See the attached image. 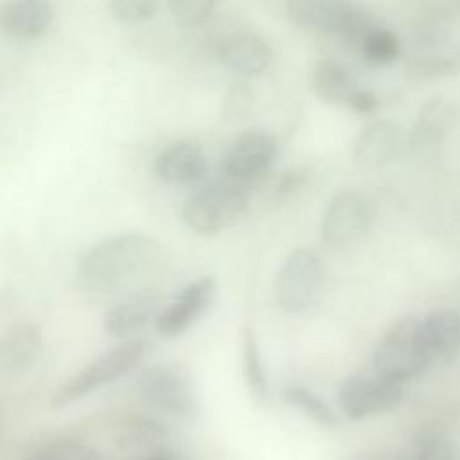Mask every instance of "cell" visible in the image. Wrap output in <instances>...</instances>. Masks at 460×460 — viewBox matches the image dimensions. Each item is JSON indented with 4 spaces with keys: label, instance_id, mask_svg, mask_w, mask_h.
<instances>
[{
    "label": "cell",
    "instance_id": "1",
    "mask_svg": "<svg viewBox=\"0 0 460 460\" xmlns=\"http://www.w3.org/2000/svg\"><path fill=\"white\" fill-rule=\"evenodd\" d=\"M158 257V239L144 232H122L90 244L79 255L77 273L86 286L102 291L146 271Z\"/></svg>",
    "mask_w": 460,
    "mask_h": 460
},
{
    "label": "cell",
    "instance_id": "2",
    "mask_svg": "<svg viewBox=\"0 0 460 460\" xmlns=\"http://www.w3.org/2000/svg\"><path fill=\"white\" fill-rule=\"evenodd\" d=\"M149 350L151 343L144 338H131L117 343L65 379L52 394V406L63 408L77 402L92 392L126 376L147 358Z\"/></svg>",
    "mask_w": 460,
    "mask_h": 460
},
{
    "label": "cell",
    "instance_id": "3",
    "mask_svg": "<svg viewBox=\"0 0 460 460\" xmlns=\"http://www.w3.org/2000/svg\"><path fill=\"white\" fill-rule=\"evenodd\" d=\"M248 189L219 176L192 190L180 207L183 225L198 235H216L234 225L248 207Z\"/></svg>",
    "mask_w": 460,
    "mask_h": 460
},
{
    "label": "cell",
    "instance_id": "4",
    "mask_svg": "<svg viewBox=\"0 0 460 460\" xmlns=\"http://www.w3.org/2000/svg\"><path fill=\"white\" fill-rule=\"evenodd\" d=\"M135 390L147 408L164 417L187 422L198 415L199 402L192 376L180 363H153L142 368Z\"/></svg>",
    "mask_w": 460,
    "mask_h": 460
},
{
    "label": "cell",
    "instance_id": "5",
    "mask_svg": "<svg viewBox=\"0 0 460 460\" xmlns=\"http://www.w3.org/2000/svg\"><path fill=\"white\" fill-rule=\"evenodd\" d=\"M374 372L404 385L426 372L431 363L419 331V318L395 322L377 341L372 356Z\"/></svg>",
    "mask_w": 460,
    "mask_h": 460
},
{
    "label": "cell",
    "instance_id": "6",
    "mask_svg": "<svg viewBox=\"0 0 460 460\" xmlns=\"http://www.w3.org/2000/svg\"><path fill=\"white\" fill-rule=\"evenodd\" d=\"M286 13L298 27L334 34L349 41H359L376 25L367 9L343 0H289Z\"/></svg>",
    "mask_w": 460,
    "mask_h": 460
},
{
    "label": "cell",
    "instance_id": "7",
    "mask_svg": "<svg viewBox=\"0 0 460 460\" xmlns=\"http://www.w3.org/2000/svg\"><path fill=\"white\" fill-rule=\"evenodd\" d=\"M323 282V266L316 252L311 248H295L282 261L275 277V302L289 314L304 313L309 309Z\"/></svg>",
    "mask_w": 460,
    "mask_h": 460
},
{
    "label": "cell",
    "instance_id": "8",
    "mask_svg": "<svg viewBox=\"0 0 460 460\" xmlns=\"http://www.w3.org/2000/svg\"><path fill=\"white\" fill-rule=\"evenodd\" d=\"M340 413L349 420H365L399 408L404 386L377 372L352 374L338 388Z\"/></svg>",
    "mask_w": 460,
    "mask_h": 460
},
{
    "label": "cell",
    "instance_id": "9",
    "mask_svg": "<svg viewBox=\"0 0 460 460\" xmlns=\"http://www.w3.org/2000/svg\"><path fill=\"white\" fill-rule=\"evenodd\" d=\"M277 156L279 142L270 131H243L230 142L221 158V176L248 189L271 171Z\"/></svg>",
    "mask_w": 460,
    "mask_h": 460
},
{
    "label": "cell",
    "instance_id": "10",
    "mask_svg": "<svg viewBox=\"0 0 460 460\" xmlns=\"http://www.w3.org/2000/svg\"><path fill=\"white\" fill-rule=\"evenodd\" d=\"M370 226V208L367 199L352 189L336 190L320 221V235L331 246H343L361 239Z\"/></svg>",
    "mask_w": 460,
    "mask_h": 460
},
{
    "label": "cell",
    "instance_id": "11",
    "mask_svg": "<svg viewBox=\"0 0 460 460\" xmlns=\"http://www.w3.org/2000/svg\"><path fill=\"white\" fill-rule=\"evenodd\" d=\"M216 296V280L208 275L185 284L174 298L160 309L155 329L164 338H176L189 331L210 307Z\"/></svg>",
    "mask_w": 460,
    "mask_h": 460
},
{
    "label": "cell",
    "instance_id": "12",
    "mask_svg": "<svg viewBox=\"0 0 460 460\" xmlns=\"http://www.w3.org/2000/svg\"><path fill=\"white\" fill-rule=\"evenodd\" d=\"M216 58L235 75L255 77L268 70L273 50L262 34L250 29H237L217 40Z\"/></svg>",
    "mask_w": 460,
    "mask_h": 460
},
{
    "label": "cell",
    "instance_id": "13",
    "mask_svg": "<svg viewBox=\"0 0 460 460\" xmlns=\"http://www.w3.org/2000/svg\"><path fill=\"white\" fill-rule=\"evenodd\" d=\"M153 171L171 185H198L208 172V158L198 142L174 140L155 156Z\"/></svg>",
    "mask_w": 460,
    "mask_h": 460
},
{
    "label": "cell",
    "instance_id": "14",
    "mask_svg": "<svg viewBox=\"0 0 460 460\" xmlns=\"http://www.w3.org/2000/svg\"><path fill=\"white\" fill-rule=\"evenodd\" d=\"M160 313V295L155 291L133 293L110 305L101 320L104 332L117 340H131L138 331L156 320Z\"/></svg>",
    "mask_w": 460,
    "mask_h": 460
},
{
    "label": "cell",
    "instance_id": "15",
    "mask_svg": "<svg viewBox=\"0 0 460 460\" xmlns=\"http://www.w3.org/2000/svg\"><path fill=\"white\" fill-rule=\"evenodd\" d=\"M402 147L401 128L388 119L368 122L356 137L352 156L367 171H377L390 165Z\"/></svg>",
    "mask_w": 460,
    "mask_h": 460
},
{
    "label": "cell",
    "instance_id": "16",
    "mask_svg": "<svg viewBox=\"0 0 460 460\" xmlns=\"http://www.w3.org/2000/svg\"><path fill=\"white\" fill-rule=\"evenodd\" d=\"M45 336L40 322L22 318L9 323L0 334V368L20 374L29 370L43 350Z\"/></svg>",
    "mask_w": 460,
    "mask_h": 460
},
{
    "label": "cell",
    "instance_id": "17",
    "mask_svg": "<svg viewBox=\"0 0 460 460\" xmlns=\"http://www.w3.org/2000/svg\"><path fill=\"white\" fill-rule=\"evenodd\" d=\"M54 5L47 0L0 2V34L11 40H38L52 25Z\"/></svg>",
    "mask_w": 460,
    "mask_h": 460
},
{
    "label": "cell",
    "instance_id": "18",
    "mask_svg": "<svg viewBox=\"0 0 460 460\" xmlns=\"http://www.w3.org/2000/svg\"><path fill=\"white\" fill-rule=\"evenodd\" d=\"M169 438L167 426L151 415H128L115 433V444L122 453L142 456L164 449Z\"/></svg>",
    "mask_w": 460,
    "mask_h": 460
},
{
    "label": "cell",
    "instance_id": "19",
    "mask_svg": "<svg viewBox=\"0 0 460 460\" xmlns=\"http://www.w3.org/2000/svg\"><path fill=\"white\" fill-rule=\"evenodd\" d=\"M420 340L431 361L451 358L460 350V311L435 309L419 320Z\"/></svg>",
    "mask_w": 460,
    "mask_h": 460
},
{
    "label": "cell",
    "instance_id": "20",
    "mask_svg": "<svg viewBox=\"0 0 460 460\" xmlns=\"http://www.w3.org/2000/svg\"><path fill=\"white\" fill-rule=\"evenodd\" d=\"M410 68L424 77L460 72V43L446 36L422 38L417 52L410 58Z\"/></svg>",
    "mask_w": 460,
    "mask_h": 460
},
{
    "label": "cell",
    "instance_id": "21",
    "mask_svg": "<svg viewBox=\"0 0 460 460\" xmlns=\"http://www.w3.org/2000/svg\"><path fill=\"white\" fill-rule=\"evenodd\" d=\"M359 86L352 70L341 61L322 58L311 70V88L325 102L347 106Z\"/></svg>",
    "mask_w": 460,
    "mask_h": 460
},
{
    "label": "cell",
    "instance_id": "22",
    "mask_svg": "<svg viewBox=\"0 0 460 460\" xmlns=\"http://www.w3.org/2000/svg\"><path fill=\"white\" fill-rule=\"evenodd\" d=\"M453 104L449 99L433 97L424 102L410 131V144L415 149H428L444 140L453 122Z\"/></svg>",
    "mask_w": 460,
    "mask_h": 460
},
{
    "label": "cell",
    "instance_id": "23",
    "mask_svg": "<svg viewBox=\"0 0 460 460\" xmlns=\"http://www.w3.org/2000/svg\"><path fill=\"white\" fill-rule=\"evenodd\" d=\"M241 367L244 385L253 397V401L261 404H268L271 401V386L268 379V372L264 367V359L261 354V347L257 341V334L252 323H244L241 327Z\"/></svg>",
    "mask_w": 460,
    "mask_h": 460
},
{
    "label": "cell",
    "instance_id": "24",
    "mask_svg": "<svg viewBox=\"0 0 460 460\" xmlns=\"http://www.w3.org/2000/svg\"><path fill=\"white\" fill-rule=\"evenodd\" d=\"M282 399L288 406L302 413L305 419L314 422L320 428L331 429L336 428L340 419L336 410L314 390L304 385H288L282 388Z\"/></svg>",
    "mask_w": 460,
    "mask_h": 460
},
{
    "label": "cell",
    "instance_id": "25",
    "mask_svg": "<svg viewBox=\"0 0 460 460\" xmlns=\"http://www.w3.org/2000/svg\"><path fill=\"white\" fill-rule=\"evenodd\" d=\"M358 45L363 59L370 65H390L401 54L399 36L394 31L377 23L361 36Z\"/></svg>",
    "mask_w": 460,
    "mask_h": 460
},
{
    "label": "cell",
    "instance_id": "26",
    "mask_svg": "<svg viewBox=\"0 0 460 460\" xmlns=\"http://www.w3.org/2000/svg\"><path fill=\"white\" fill-rule=\"evenodd\" d=\"M167 9L176 23L183 27L203 25L214 13V0H169Z\"/></svg>",
    "mask_w": 460,
    "mask_h": 460
},
{
    "label": "cell",
    "instance_id": "27",
    "mask_svg": "<svg viewBox=\"0 0 460 460\" xmlns=\"http://www.w3.org/2000/svg\"><path fill=\"white\" fill-rule=\"evenodd\" d=\"M160 9L156 0H111L108 4L110 14L120 23H144L151 20Z\"/></svg>",
    "mask_w": 460,
    "mask_h": 460
},
{
    "label": "cell",
    "instance_id": "28",
    "mask_svg": "<svg viewBox=\"0 0 460 460\" xmlns=\"http://www.w3.org/2000/svg\"><path fill=\"white\" fill-rule=\"evenodd\" d=\"M47 460H102L95 449L75 438H61L41 447Z\"/></svg>",
    "mask_w": 460,
    "mask_h": 460
},
{
    "label": "cell",
    "instance_id": "29",
    "mask_svg": "<svg viewBox=\"0 0 460 460\" xmlns=\"http://www.w3.org/2000/svg\"><path fill=\"white\" fill-rule=\"evenodd\" d=\"M252 101V93L246 88V84L239 83L234 84V88L228 92L226 99H225V113L226 117H239L246 111V108L250 106Z\"/></svg>",
    "mask_w": 460,
    "mask_h": 460
},
{
    "label": "cell",
    "instance_id": "30",
    "mask_svg": "<svg viewBox=\"0 0 460 460\" xmlns=\"http://www.w3.org/2000/svg\"><path fill=\"white\" fill-rule=\"evenodd\" d=\"M379 106V99L377 95L370 90V88H365V86H359L354 95L350 97L347 108H350L352 111L356 113H361V115H370L377 110Z\"/></svg>",
    "mask_w": 460,
    "mask_h": 460
},
{
    "label": "cell",
    "instance_id": "31",
    "mask_svg": "<svg viewBox=\"0 0 460 460\" xmlns=\"http://www.w3.org/2000/svg\"><path fill=\"white\" fill-rule=\"evenodd\" d=\"M302 183H304V174H302V171L291 169V171H286V174L279 180L277 190H279V194H291V192L296 190Z\"/></svg>",
    "mask_w": 460,
    "mask_h": 460
},
{
    "label": "cell",
    "instance_id": "32",
    "mask_svg": "<svg viewBox=\"0 0 460 460\" xmlns=\"http://www.w3.org/2000/svg\"><path fill=\"white\" fill-rule=\"evenodd\" d=\"M138 460H180L172 451H169L167 447H164V449H158V451H155V453H149V455H146V456H142V458H138Z\"/></svg>",
    "mask_w": 460,
    "mask_h": 460
},
{
    "label": "cell",
    "instance_id": "33",
    "mask_svg": "<svg viewBox=\"0 0 460 460\" xmlns=\"http://www.w3.org/2000/svg\"><path fill=\"white\" fill-rule=\"evenodd\" d=\"M350 460H392L388 456H383V455H372V453H365V455H358V456H352Z\"/></svg>",
    "mask_w": 460,
    "mask_h": 460
}]
</instances>
